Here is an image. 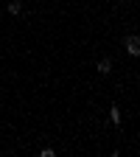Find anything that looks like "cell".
<instances>
[{"label":"cell","mask_w":140,"mask_h":157,"mask_svg":"<svg viewBox=\"0 0 140 157\" xmlns=\"http://www.w3.org/2000/svg\"><path fill=\"white\" fill-rule=\"evenodd\" d=\"M126 51H129L132 56L140 53V36H137V34H129V36H126Z\"/></svg>","instance_id":"6da1fadb"},{"label":"cell","mask_w":140,"mask_h":157,"mask_svg":"<svg viewBox=\"0 0 140 157\" xmlns=\"http://www.w3.org/2000/svg\"><path fill=\"white\" fill-rule=\"evenodd\" d=\"M98 70H101V73H109V70H112V59H107V56H104L101 62H98Z\"/></svg>","instance_id":"7a4b0ae2"},{"label":"cell","mask_w":140,"mask_h":157,"mask_svg":"<svg viewBox=\"0 0 140 157\" xmlns=\"http://www.w3.org/2000/svg\"><path fill=\"white\" fill-rule=\"evenodd\" d=\"M109 118H112V124H115V126H121V109H118V107L109 109Z\"/></svg>","instance_id":"3957f363"},{"label":"cell","mask_w":140,"mask_h":157,"mask_svg":"<svg viewBox=\"0 0 140 157\" xmlns=\"http://www.w3.org/2000/svg\"><path fill=\"white\" fill-rule=\"evenodd\" d=\"M9 11L11 14H20V11H23V3H9Z\"/></svg>","instance_id":"277c9868"}]
</instances>
